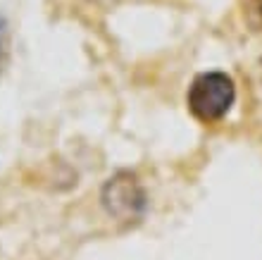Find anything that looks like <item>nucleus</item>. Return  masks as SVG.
Masks as SVG:
<instances>
[{
  "label": "nucleus",
  "mask_w": 262,
  "mask_h": 260,
  "mask_svg": "<svg viewBox=\"0 0 262 260\" xmlns=\"http://www.w3.org/2000/svg\"><path fill=\"white\" fill-rule=\"evenodd\" d=\"M236 98L231 76L224 72H205L198 74L188 89V110L200 122H220L227 115Z\"/></svg>",
  "instance_id": "f257e3e1"
},
{
  "label": "nucleus",
  "mask_w": 262,
  "mask_h": 260,
  "mask_svg": "<svg viewBox=\"0 0 262 260\" xmlns=\"http://www.w3.org/2000/svg\"><path fill=\"white\" fill-rule=\"evenodd\" d=\"M103 206L119 219H138L145 210V193L134 174L119 172L103 186Z\"/></svg>",
  "instance_id": "f03ea898"
}]
</instances>
